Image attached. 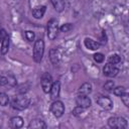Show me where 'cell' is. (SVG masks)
Here are the masks:
<instances>
[{"label": "cell", "mask_w": 129, "mask_h": 129, "mask_svg": "<svg viewBox=\"0 0 129 129\" xmlns=\"http://www.w3.org/2000/svg\"><path fill=\"white\" fill-rule=\"evenodd\" d=\"M44 53V41L42 39H37L33 45V60L35 62H40Z\"/></svg>", "instance_id": "1"}, {"label": "cell", "mask_w": 129, "mask_h": 129, "mask_svg": "<svg viewBox=\"0 0 129 129\" xmlns=\"http://www.w3.org/2000/svg\"><path fill=\"white\" fill-rule=\"evenodd\" d=\"M30 104V100L25 97V96H18V97H15L12 102H11V107L15 110H18V111H22L24 109H26Z\"/></svg>", "instance_id": "2"}, {"label": "cell", "mask_w": 129, "mask_h": 129, "mask_svg": "<svg viewBox=\"0 0 129 129\" xmlns=\"http://www.w3.org/2000/svg\"><path fill=\"white\" fill-rule=\"evenodd\" d=\"M108 125L111 128L123 129V128H127L128 123L127 120L123 117H111L108 119Z\"/></svg>", "instance_id": "3"}, {"label": "cell", "mask_w": 129, "mask_h": 129, "mask_svg": "<svg viewBox=\"0 0 129 129\" xmlns=\"http://www.w3.org/2000/svg\"><path fill=\"white\" fill-rule=\"evenodd\" d=\"M50 112L52 113V115L56 118H59L63 115L64 113V105L61 101L58 100H54L50 106Z\"/></svg>", "instance_id": "4"}, {"label": "cell", "mask_w": 129, "mask_h": 129, "mask_svg": "<svg viewBox=\"0 0 129 129\" xmlns=\"http://www.w3.org/2000/svg\"><path fill=\"white\" fill-rule=\"evenodd\" d=\"M58 32V25H57V21L55 19H50L47 22V37L50 40H53Z\"/></svg>", "instance_id": "5"}, {"label": "cell", "mask_w": 129, "mask_h": 129, "mask_svg": "<svg viewBox=\"0 0 129 129\" xmlns=\"http://www.w3.org/2000/svg\"><path fill=\"white\" fill-rule=\"evenodd\" d=\"M52 83H53V82H52V78H51V76H50L48 73L42 74L40 84H41L42 91H43L45 94H48V93H49L50 88H51V86H52Z\"/></svg>", "instance_id": "6"}, {"label": "cell", "mask_w": 129, "mask_h": 129, "mask_svg": "<svg viewBox=\"0 0 129 129\" xmlns=\"http://www.w3.org/2000/svg\"><path fill=\"white\" fill-rule=\"evenodd\" d=\"M97 104L104 110H111L113 108V102L109 97L100 96L97 99Z\"/></svg>", "instance_id": "7"}, {"label": "cell", "mask_w": 129, "mask_h": 129, "mask_svg": "<svg viewBox=\"0 0 129 129\" xmlns=\"http://www.w3.org/2000/svg\"><path fill=\"white\" fill-rule=\"evenodd\" d=\"M76 103L78 106H80L84 109H87L92 105V101L88 97V95H80L79 94V96L76 98Z\"/></svg>", "instance_id": "8"}, {"label": "cell", "mask_w": 129, "mask_h": 129, "mask_svg": "<svg viewBox=\"0 0 129 129\" xmlns=\"http://www.w3.org/2000/svg\"><path fill=\"white\" fill-rule=\"evenodd\" d=\"M103 73H104L105 76L112 78V77H115V76L118 75L119 69L116 68L115 64H111V63L108 62L107 64H105V67H104V69H103Z\"/></svg>", "instance_id": "9"}, {"label": "cell", "mask_w": 129, "mask_h": 129, "mask_svg": "<svg viewBox=\"0 0 129 129\" xmlns=\"http://www.w3.org/2000/svg\"><path fill=\"white\" fill-rule=\"evenodd\" d=\"M59 92H60V83L58 81L52 83V86L50 88L49 91V95H50V99L51 100H56L59 97Z\"/></svg>", "instance_id": "10"}, {"label": "cell", "mask_w": 129, "mask_h": 129, "mask_svg": "<svg viewBox=\"0 0 129 129\" xmlns=\"http://www.w3.org/2000/svg\"><path fill=\"white\" fill-rule=\"evenodd\" d=\"M28 128L29 129H45L46 124L41 119H33V120L30 121V123L28 125Z\"/></svg>", "instance_id": "11"}, {"label": "cell", "mask_w": 129, "mask_h": 129, "mask_svg": "<svg viewBox=\"0 0 129 129\" xmlns=\"http://www.w3.org/2000/svg\"><path fill=\"white\" fill-rule=\"evenodd\" d=\"M84 44H85V46H86L88 49H90V50H97V49H99L100 46H101L100 42H98V41H96V40H94V39H92V38H85Z\"/></svg>", "instance_id": "12"}, {"label": "cell", "mask_w": 129, "mask_h": 129, "mask_svg": "<svg viewBox=\"0 0 129 129\" xmlns=\"http://www.w3.org/2000/svg\"><path fill=\"white\" fill-rule=\"evenodd\" d=\"M49 58L53 64H56L60 59V52L57 48H51L49 51Z\"/></svg>", "instance_id": "13"}, {"label": "cell", "mask_w": 129, "mask_h": 129, "mask_svg": "<svg viewBox=\"0 0 129 129\" xmlns=\"http://www.w3.org/2000/svg\"><path fill=\"white\" fill-rule=\"evenodd\" d=\"M10 126L12 128L18 129L23 126V119L20 116H14L10 119Z\"/></svg>", "instance_id": "14"}, {"label": "cell", "mask_w": 129, "mask_h": 129, "mask_svg": "<svg viewBox=\"0 0 129 129\" xmlns=\"http://www.w3.org/2000/svg\"><path fill=\"white\" fill-rule=\"evenodd\" d=\"M45 10H46V7L45 6H43V5L42 6H37V7H35L32 10V15H33L34 18L39 19V18H41L44 15Z\"/></svg>", "instance_id": "15"}, {"label": "cell", "mask_w": 129, "mask_h": 129, "mask_svg": "<svg viewBox=\"0 0 129 129\" xmlns=\"http://www.w3.org/2000/svg\"><path fill=\"white\" fill-rule=\"evenodd\" d=\"M92 92V85L90 83H84L79 88V94L80 95H89Z\"/></svg>", "instance_id": "16"}, {"label": "cell", "mask_w": 129, "mask_h": 129, "mask_svg": "<svg viewBox=\"0 0 129 129\" xmlns=\"http://www.w3.org/2000/svg\"><path fill=\"white\" fill-rule=\"evenodd\" d=\"M8 49H9V35L6 36L2 41H1V48H0V51L2 54H5L8 52Z\"/></svg>", "instance_id": "17"}, {"label": "cell", "mask_w": 129, "mask_h": 129, "mask_svg": "<svg viewBox=\"0 0 129 129\" xmlns=\"http://www.w3.org/2000/svg\"><path fill=\"white\" fill-rule=\"evenodd\" d=\"M54 9L58 12H61L64 9V0H50Z\"/></svg>", "instance_id": "18"}, {"label": "cell", "mask_w": 129, "mask_h": 129, "mask_svg": "<svg viewBox=\"0 0 129 129\" xmlns=\"http://www.w3.org/2000/svg\"><path fill=\"white\" fill-rule=\"evenodd\" d=\"M9 103V97L5 93H0V106H6Z\"/></svg>", "instance_id": "19"}, {"label": "cell", "mask_w": 129, "mask_h": 129, "mask_svg": "<svg viewBox=\"0 0 129 129\" xmlns=\"http://www.w3.org/2000/svg\"><path fill=\"white\" fill-rule=\"evenodd\" d=\"M120 61H121V57L118 54H112V55H110V57L108 59V62L111 64H117Z\"/></svg>", "instance_id": "20"}, {"label": "cell", "mask_w": 129, "mask_h": 129, "mask_svg": "<svg viewBox=\"0 0 129 129\" xmlns=\"http://www.w3.org/2000/svg\"><path fill=\"white\" fill-rule=\"evenodd\" d=\"M112 91H113L114 95H116L118 97H121L124 93H126V89L124 87H117V88H114Z\"/></svg>", "instance_id": "21"}, {"label": "cell", "mask_w": 129, "mask_h": 129, "mask_svg": "<svg viewBox=\"0 0 129 129\" xmlns=\"http://www.w3.org/2000/svg\"><path fill=\"white\" fill-rule=\"evenodd\" d=\"M24 35H25V37H26V39H27L28 41H33L34 38H35V34H34V32L31 31V30H27V31H25Z\"/></svg>", "instance_id": "22"}, {"label": "cell", "mask_w": 129, "mask_h": 129, "mask_svg": "<svg viewBox=\"0 0 129 129\" xmlns=\"http://www.w3.org/2000/svg\"><path fill=\"white\" fill-rule=\"evenodd\" d=\"M104 58H105V56H104V54L103 53H101V52H97V53H95L94 54V59H95V61H97V62H103L104 61Z\"/></svg>", "instance_id": "23"}, {"label": "cell", "mask_w": 129, "mask_h": 129, "mask_svg": "<svg viewBox=\"0 0 129 129\" xmlns=\"http://www.w3.org/2000/svg\"><path fill=\"white\" fill-rule=\"evenodd\" d=\"M104 89L106 91H109V92L112 91L114 89V82L113 81H107L105 83V85H104Z\"/></svg>", "instance_id": "24"}, {"label": "cell", "mask_w": 129, "mask_h": 129, "mask_svg": "<svg viewBox=\"0 0 129 129\" xmlns=\"http://www.w3.org/2000/svg\"><path fill=\"white\" fill-rule=\"evenodd\" d=\"M72 28H73V24H71V23H66V24H63L59 29H60L61 32H69Z\"/></svg>", "instance_id": "25"}, {"label": "cell", "mask_w": 129, "mask_h": 129, "mask_svg": "<svg viewBox=\"0 0 129 129\" xmlns=\"http://www.w3.org/2000/svg\"><path fill=\"white\" fill-rule=\"evenodd\" d=\"M121 100H122L123 104H124L126 107L129 106V95H128L127 93H124V94L121 96Z\"/></svg>", "instance_id": "26"}, {"label": "cell", "mask_w": 129, "mask_h": 129, "mask_svg": "<svg viewBox=\"0 0 129 129\" xmlns=\"http://www.w3.org/2000/svg\"><path fill=\"white\" fill-rule=\"evenodd\" d=\"M83 111H84V108H82V107H80V106H77L74 110H73V115H75V116H80L82 113H83Z\"/></svg>", "instance_id": "27"}, {"label": "cell", "mask_w": 129, "mask_h": 129, "mask_svg": "<svg viewBox=\"0 0 129 129\" xmlns=\"http://www.w3.org/2000/svg\"><path fill=\"white\" fill-rule=\"evenodd\" d=\"M7 78V85H9V86H11V87H13V86H15L16 85V80H15V78L14 77H6Z\"/></svg>", "instance_id": "28"}, {"label": "cell", "mask_w": 129, "mask_h": 129, "mask_svg": "<svg viewBox=\"0 0 129 129\" xmlns=\"http://www.w3.org/2000/svg\"><path fill=\"white\" fill-rule=\"evenodd\" d=\"M6 36H8V33L6 32V30H5V29H3V28H2V29H0V42H1V41H2Z\"/></svg>", "instance_id": "29"}, {"label": "cell", "mask_w": 129, "mask_h": 129, "mask_svg": "<svg viewBox=\"0 0 129 129\" xmlns=\"http://www.w3.org/2000/svg\"><path fill=\"white\" fill-rule=\"evenodd\" d=\"M4 85H7V78L0 75V86H4Z\"/></svg>", "instance_id": "30"}]
</instances>
